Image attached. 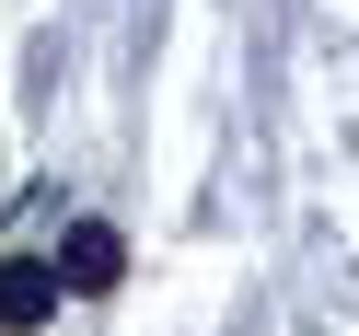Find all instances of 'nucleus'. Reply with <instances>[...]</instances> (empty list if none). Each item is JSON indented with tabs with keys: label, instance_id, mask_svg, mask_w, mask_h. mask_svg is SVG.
I'll use <instances>...</instances> for the list:
<instances>
[{
	"label": "nucleus",
	"instance_id": "nucleus-1",
	"mask_svg": "<svg viewBox=\"0 0 359 336\" xmlns=\"http://www.w3.org/2000/svg\"><path fill=\"white\" fill-rule=\"evenodd\" d=\"M58 290H70L58 267H35V255H0V325H47V313H58Z\"/></svg>",
	"mask_w": 359,
	"mask_h": 336
},
{
	"label": "nucleus",
	"instance_id": "nucleus-2",
	"mask_svg": "<svg viewBox=\"0 0 359 336\" xmlns=\"http://www.w3.org/2000/svg\"><path fill=\"white\" fill-rule=\"evenodd\" d=\"M116 267H128V243L104 232V220H81V232L58 243V278H70V290H116Z\"/></svg>",
	"mask_w": 359,
	"mask_h": 336
}]
</instances>
